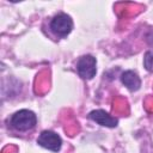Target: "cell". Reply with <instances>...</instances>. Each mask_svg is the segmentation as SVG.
<instances>
[{
    "instance_id": "52a82bcc",
    "label": "cell",
    "mask_w": 153,
    "mask_h": 153,
    "mask_svg": "<svg viewBox=\"0 0 153 153\" xmlns=\"http://www.w3.org/2000/svg\"><path fill=\"white\" fill-rule=\"evenodd\" d=\"M145 67L148 69V71H151V72H153V50H149V51H147L146 53V55H145Z\"/></svg>"
},
{
    "instance_id": "3957f363",
    "label": "cell",
    "mask_w": 153,
    "mask_h": 153,
    "mask_svg": "<svg viewBox=\"0 0 153 153\" xmlns=\"http://www.w3.org/2000/svg\"><path fill=\"white\" fill-rule=\"evenodd\" d=\"M96 65V57H93L92 55H84L76 62V72L82 79H92L97 72Z\"/></svg>"
},
{
    "instance_id": "8992f818",
    "label": "cell",
    "mask_w": 153,
    "mask_h": 153,
    "mask_svg": "<svg viewBox=\"0 0 153 153\" xmlns=\"http://www.w3.org/2000/svg\"><path fill=\"white\" fill-rule=\"evenodd\" d=\"M121 81L122 84L130 91H136L141 86V80L137 76V74L133 71H126L121 74Z\"/></svg>"
},
{
    "instance_id": "7a4b0ae2",
    "label": "cell",
    "mask_w": 153,
    "mask_h": 153,
    "mask_svg": "<svg viewBox=\"0 0 153 153\" xmlns=\"http://www.w3.org/2000/svg\"><path fill=\"white\" fill-rule=\"evenodd\" d=\"M50 30L60 38L66 37L73 29V20L72 18L66 13H59L56 14L49 24Z\"/></svg>"
},
{
    "instance_id": "277c9868",
    "label": "cell",
    "mask_w": 153,
    "mask_h": 153,
    "mask_svg": "<svg viewBox=\"0 0 153 153\" xmlns=\"http://www.w3.org/2000/svg\"><path fill=\"white\" fill-rule=\"evenodd\" d=\"M37 143L51 152H59L62 146V140L60 135H57L55 131L44 130L37 137Z\"/></svg>"
},
{
    "instance_id": "6da1fadb",
    "label": "cell",
    "mask_w": 153,
    "mask_h": 153,
    "mask_svg": "<svg viewBox=\"0 0 153 153\" xmlns=\"http://www.w3.org/2000/svg\"><path fill=\"white\" fill-rule=\"evenodd\" d=\"M8 123L14 130L25 133V131H29L32 128H35V126L37 123V117H36L35 112H32L31 110L23 109V110L14 112L10 117Z\"/></svg>"
},
{
    "instance_id": "5b68a950",
    "label": "cell",
    "mask_w": 153,
    "mask_h": 153,
    "mask_svg": "<svg viewBox=\"0 0 153 153\" xmlns=\"http://www.w3.org/2000/svg\"><path fill=\"white\" fill-rule=\"evenodd\" d=\"M88 117H90L92 121H94L96 123H98V124H100V126H104V127H109V128H114V127H116L117 123H118L117 118L112 117V116L109 115L106 111L100 110V109L91 111L90 115H88Z\"/></svg>"
}]
</instances>
